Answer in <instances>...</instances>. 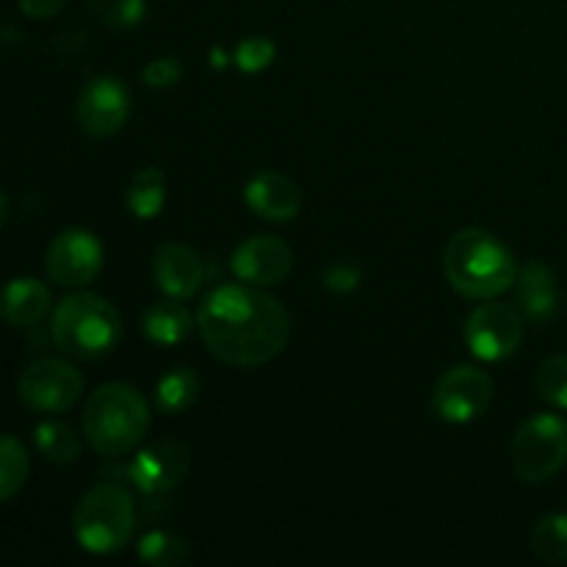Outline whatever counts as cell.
Instances as JSON below:
<instances>
[{
    "mask_svg": "<svg viewBox=\"0 0 567 567\" xmlns=\"http://www.w3.org/2000/svg\"><path fill=\"white\" fill-rule=\"evenodd\" d=\"M136 529V504L125 487L114 482L94 485L83 493L72 513V535L83 551L94 557H109L131 543Z\"/></svg>",
    "mask_w": 567,
    "mask_h": 567,
    "instance_id": "5b68a950",
    "label": "cell"
},
{
    "mask_svg": "<svg viewBox=\"0 0 567 567\" xmlns=\"http://www.w3.org/2000/svg\"><path fill=\"white\" fill-rule=\"evenodd\" d=\"M443 269L454 291L476 302L502 297L518 277V264L507 244L480 227L454 233L443 252Z\"/></svg>",
    "mask_w": 567,
    "mask_h": 567,
    "instance_id": "7a4b0ae2",
    "label": "cell"
},
{
    "mask_svg": "<svg viewBox=\"0 0 567 567\" xmlns=\"http://www.w3.org/2000/svg\"><path fill=\"white\" fill-rule=\"evenodd\" d=\"M194 330V316L183 305V299H161L144 310L142 332L155 347H177L186 341Z\"/></svg>",
    "mask_w": 567,
    "mask_h": 567,
    "instance_id": "ac0fdd59",
    "label": "cell"
},
{
    "mask_svg": "<svg viewBox=\"0 0 567 567\" xmlns=\"http://www.w3.org/2000/svg\"><path fill=\"white\" fill-rule=\"evenodd\" d=\"M31 476V457L14 435H0V504L11 502Z\"/></svg>",
    "mask_w": 567,
    "mask_h": 567,
    "instance_id": "44dd1931",
    "label": "cell"
},
{
    "mask_svg": "<svg viewBox=\"0 0 567 567\" xmlns=\"http://www.w3.org/2000/svg\"><path fill=\"white\" fill-rule=\"evenodd\" d=\"M188 465H192V449L183 441L164 437L136 452L127 465V480L144 496H161L181 485L183 476L188 474Z\"/></svg>",
    "mask_w": 567,
    "mask_h": 567,
    "instance_id": "7c38bea8",
    "label": "cell"
},
{
    "mask_svg": "<svg viewBox=\"0 0 567 567\" xmlns=\"http://www.w3.org/2000/svg\"><path fill=\"white\" fill-rule=\"evenodd\" d=\"M127 210L136 219H155L166 205V175L155 166H144L136 172L131 188H127Z\"/></svg>",
    "mask_w": 567,
    "mask_h": 567,
    "instance_id": "ffe728a7",
    "label": "cell"
},
{
    "mask_svg": "<svg viewBox=\"0 0 567 567\" xmlns=\"http://www.w3.org/2000/svg\"><path fill=\"white\" fill-rule=\"evenodd\" d=\"M138 559L150 567H181L188 559V546L175 532H147L138 543Z\"/></svg>",
    "mask_w": 567,
    "mask_h": 567,
    "instance_id": "cb8c5ba5",
    "label": "cell"
},
{
    "mask_svg": "<svg viewBox=\"0 0 567 567\" xmlns=\"http://www.w3.org/2000/svg\"><path fill=\"white\" fill-rule=\"evenodd\" d=\"M64 3L66 0H17L22 14L31 17V20H50L64 9Z\"/></svg>",
    "mask_w": 567,
    "mask_h": 567,
    "instance_id": "f546056e",
    "label": "cell"
},
{
    "mask_svg": "<svg viewBox=\"0 0 567 567\" xmlns=\"http://www.w3.org/2000/svg\"><path fill=\"white\" fill-rule=\"evenodd\" d=\"M463 338L471 354L485 363H498L518 352L524 341V319L515 308L504 302H482L465 319Z\"/></svg>",
    "mask_w": 567,
    "mask_h": 567,
    "instance_id": "52a82bcc",
    "label": "cell"
},
{
    "mask_svg": "<svg viewBox=\"0 0 567 567\" xmlns=\"http://www.w3.org/2000/svg\"><path fill=\"white\" fill-rule=\"evenodd\" d=\"M210 64L219 66V70H221V66H227V53H225V50H219V48L210 50Z\"/></svg>",
    "mask_w": 567,
    "mask_h": 567,
    "instance_id": "4dcf8cb0",
    "label": "cell"
},
{
    "mask_svg": "<svg viewBox=\"0 0 567 567\" xmlns=\"http://www.w3.org/2000/svg\"><path fill=\"white\" fill-rule=\"evenodd\" d=\"M6 216H9V199H6L3 188H0V227H3Z\"/></svg>",
    "mask_w": 567,
    "mask_h": 567,
    "instance_id": "1f68e13d",
    "label": "cell"
},
{
    "mask_svg": "<svg viewBox=\"0 0 567 567\" xmlns=\"http://www.w3.org/2000/svg\"><path fill=\"white\" fill-rule=\"evenodd\" d=\"M567 463V421L557 413H537L513 437V468L518 480L540 485Z\"/></svg>",
    "mask_w": 567,
    "mask_h": 567,
    "instance_id": "8992f818",
    "label": "cell"
},
{
    "mask_svg": "<svg viewBox=\"0 0 567 567\" xmlns=\"http://www.w3.org/2000/svg\"><path fill=\"white\" fill-rule=\"evenodd\" d=\"M50 288L37 277H14L0 288V319L11 327H33L48 316Z\"/></svg>",
    "mask_w": 567,
    "mask_h": 567,
    "instance_id": "e0dca14e",
    "label": "cell"
},
{
    "mask_svg": "<svg viewBox=\"0 0 567 567\" xmlns=\"http://www.w3.org/2000/svg\"><path fill=\"white\" fill-rule=\"evenodd\" d=\"M535 385L543 402L551 404L554 410H567V354H554V358L543 360Z\"/></svg>",
    "mask_w": 567,
    "mask_h": 567,
    "instance_id": "d4e9b609",
    "label": "cell"
},
{
    "mask_svg": "<svg viewBox=\"0 0 567 567\" xmlns=\"http://www.w3.org/2000/svg\"><path fill=\"white\" fill-rule=\"evenodd\" d=\"M22 404L33 413H64L81 399L83 374L66 360L42 358L33 360L17 385Z\"/></svg>",
    "mask_w": 567,
    "mask_h": 567,
    "instance_id": "ba28073f",
    "label": "cell"
},
{
    "mask_svg": "<svg viewBox=\"0 0 567 567\" xmlns=\"http://www.w3.org/2000/svg\"><path fill=\"white\" fill-rule=\"evenodd\" d=\"M103 260L105 252L100 238L83 227H70V230L59 233L48 247L44 269L55 286L81 288L97 280V275L103 271Z\"/></svg>",
    "mask_w": 567,
    "mask_h": 567,
    "instance_id": "30bf717a",
    "label": "cell"
},
{
    "mask_svg": "<svg viewBox=\"0 0 567 567\" xmlns=\"http://www.w3.org/2000/svg\"><path fill=\"white\" fill-rule=\"evenodd\" d=\"M277 59V48L269 37H247L238 42L236 53H233V64L247 75H258V72L269 70Z\"/></svg>",
    "mask_w": 567,
    "mask_h": 567,
    "instance_id": "484cf974",
    "label": "cell"
},
{
    "mask_svg": "<svg viewBox=\"0 0 567 567\" xmlns=\"http://www.w3.org/2000/svg\"><path fill=\"white\" fill-rule=\"evenodd\" d=\"M493 402V380L476 365H454L432 391V410L449 424H471Z\"/></svg>",
    "mask_w": 567,
    "mask_h": 567,
    "instance_id": "9c48e42d",
    "label": "cell"
},
{
    "mask_svg": "<svg viewBox=\"0 0 567 567\" xmlns=\"http://www.w3.org/2000/svg\"><path fill=\"white\" fill-rule=\"evenodd\" d=\"M230 269L247 286L269 288L291 275L293 252L282 238L252 236L233 249Z\"/></svg>",
    "mask_w": 567,
    "mask_h": 567,
    "instance_id": "4fadbf2b",
    "label": "cell"
},
{
    "mask_svg": "<svg viewBox=\"0 0 567 567\" xmlns=\"http://www.w3.org/2000/svg\"><path fill=\"white\" fill-rule=\"evenodd\" d=\"M515 286H518V302L526 319L535 321V324H546V321H551L557 316V275L546 264L532 260V264L520 266L518 277H515Z\"/></svg>",
    "mask_w": 567,
    "mask_h": 567,
    "instance_id": "2e32d148",
    "label": "cell"
},
{
    "mask_svg": "<svg viewBox=\"0 0 567 567\" xmlns=\"http://www.w3.org/2000/svg\"><path fill=\"white\" fill-rule=\"evenodd\" d=\"M203 260L186 244H164L153 258V280L164 297L192 299L203 286Z\"/></svg>",
    "mask_w": 567,
    "mask_h": 567,
    "instance_id": "9a60e30c",
    "label": "cell"
},
{
    "mask_svg": "<svg viewBox=\"0 0 567 567\" xmlns=\"http://www.w3.org/2000/svg\"><path fill=\"white\" fill-rule=\"evenodd\" d=\"M181 75H183V66H181V61H175V59H155L142 70L144 86H150V89L175 86V83L181 81Z\"/></svg>",
    "mask_w": 567,
    "mask_h": 567,
    "instance_id": "83f0119b",
    "label": "cell"
},
{
    "mask_svg": "<svg viewBox=\"0 0 567 567\" xmlns=\"http://www.w3.org/2000/svg\"><path fill=\"white\" fill-rule=\"evenodd\" d=\"M532 551L540 563H567V515H548L532 529Z\"/></svg>",
    "mask_w": 567,
    "mask_h": 567,
    "instance_id": "603a6c76",
    "label": "cell"
},
{
    "mask_svg": "<svg viewBox=\"0 0 567 567\" xmlns=\"http://www.w3.org/2000/svg\"><path fill=\"white\" fill-rule=\"evenodd\" d=\"M150 430V402L127 382H109L89 396L83 435L100 457H125Z\"/></svg>",
    "mask_w": 567,
    "mask_h": 567,
    "instance_id": "3957f363",
    "label": "cell"
},
{
    "mask_svg": "<svg viewBox=\"0 0 567 567\" xmlns=\"http://www.w3.org/2000/svg\"><path fill=\"white\" fill-rule=\"evenodd\" d=\"M78 122L94 138H109L125 127L131 116V89L114 75L92 78L78 94Z\"/></svg>",
    "mask_w": 567,
    "mask_h": 567,
    "instance_id": "8fae6325",
    "label": "cell"
},
{
    "mask_svg": "<svg viewBox=\"0 0 567 567\" xmlns=\"http://www.w3.org/2000/svg\"><path fill=\"white\" fill-rule=\"evenodd\" d=\"M50 336L66 358L100 360L120 343L122 316L97 293H70L55 305Z\"/></svg>",
    "mask_w": 567,
    "mask_h": 567,
    "instance_id": "277c9868",
    "label": "cell"
},
{
    "mask_svg": "<svg viewBox=\"0 0 567 567\" xmlns=\"http://www.w3.org/2000/svg\"><path fill=\"white\" fill-rule=\"evenodd\" d=\"M197 330L216 360L255 369L286 349L291 319L275 297L241 282L219 286L199 302Z\"/></svg>",
    "mask_w": 567,
    "mask_h": 567,
    "instance_id": "6da1fadb",
    "label": "cell"
},
{
    "mask_svg": "<svg viewBox=\"0 0 567 567\" xmlns=\"http://www.w3.org/2000/svg\"><path fill=\"white\" fill-rule=\"evenodd\" d=\"M199 377L188 365H175L155 385V408L164 415H181L197 402Z\"/></svg>",
    "mask_w": 567,
    "mask_h": 567,
    "instance_id": "d6986e66",
    "label": "cell"
},
{
    "mask_svg": "<svg viewBox=\"0 0 567 567\" xmlns=\"http://www.w3.org/2000/svg\"><path fill=\"white\" fill-rule=\"evenodd\" d=\"M244 203L266 221H291L302 208V192L280 172H258L244 186Z\"/></svg>",
    "mask_w": 567,
    "mask_h": 567,
    "instance_id": "5bb4252c",
    "label": "cell"
},
{
    "mask_svg": "<svg viewBox=\"0 0 567 567\" xmlns=\"http://www.w3.org/2000/svg\"><path fill=\"white\" fill-rule=\"evenodd\" d=\"M33 443L42 452V457L55 465H70L81 457V437L75 435L70 424H61V421H42V424H37Z\"/></svg>",
    "mask_w": 567,
    "mask_h": 567,
    "instance_id": "7402d4cb",
    "label": "cell"
},
{
    "mask_svg": "<svg viewBox=\"0 0 567 567\" xmlns=\"http://www.w3.org/2000/svg\"><path fill=\"white\" fill-rule=\"evenodd\" d=\"M324 286L338 293L354 291L360 286V271L352 266H332L330 271H324Z\"/></svg>",
    "mask_w": 567,
    "mask_h": 567,
    "instance_id": "f1b7e54d",
    "label": "cell"
},
{
    "mask_svg": "<svg viewBox=\"0 0 567 567\" xmlns=\"http://www.w3.org/2000/svg\"><path fill=\"white\" fill-rule=\"evenodd\" d=\"M94 11L111 28H136L147 17V0H94Z\"/></svg>",
    "mask_w": 567,
    "mask_h": 567,
    "instance_id": "4316f807",
    "label": "cell"
}]
</instances>
